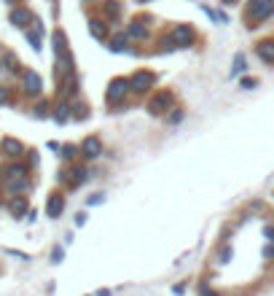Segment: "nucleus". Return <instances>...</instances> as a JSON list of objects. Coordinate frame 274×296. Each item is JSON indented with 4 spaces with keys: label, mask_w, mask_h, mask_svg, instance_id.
<instances>
[{
    "label": "nucleus",
    "mask_w": 274,
    "mask_h": 296,
    "mask_svg": "<svg viewBox=\"0 0 274 296\" xmlns=\"http://www.w3.org/2000/svg\"><path fill=\"white\" fill-rule=\"evenodd\" d=\"M27 41L33 43V49H41V27H38V33H27Z\"/></svg>",
    "instance_id": "nucleus-18"
},
{
    "label": "nucleus",
    "mask_w": 274,
    "mask_h": 296,
    "mask_svg": "<svg viewBox=\"0 0 274 296\" xmlns=\"http://www.w3.org/2000/svg\"><path fill=\"white\" fill-rule=\"evenodd\" d=\"M247 65H245V57L242 54H237V62H234V70H231V76H239V73H245Z\"/></svg>",
    "instance_id": "nucleus-17"
},
{
    "label": "nucleus",
    "mask_w": 274,
    "mask_h": 296,
    "mask_svg": "<svg viewBox=\"0 0 274 296\" xmlns=\"http://www.w3.org/2000/svg\"><path fill=\"white\" fill-rule=\"evenodd\" d=\"M103 17L111 19V22H116L121 17V3L119 0H108V3H103Z\"/></svg>",
    "instance_id": "nucleus-9"
},
{
    "label": "nucleus",
    "mask_w": 274,
    "mask_h": 296,
    "mask_svg": "<svg viewBox=\"0 0 274 296\" xmlns=\"http://www.w3.org/2000/svg\"><path fill=\"white\" fill-rule=\"evenodd\" d=\"M172 100H175V97H172L169 92H159V95H156V97L151 100V103H148V111H151L153 116L167 113V108L172 105Z\"/></svg>",
    "instance_id": "nucleus-2"
},
{
    "label": "nucleus",
    "mask_w": 274,
    "mask_h": 296,
    "mask_svg": "<svg viewBox=\"0 0 274 296\" xmlns=\"http://www.w3.org/2000/svg\"><path fill=\"white\" fill-rule=\"evenodd\" d=\"M81 154L86 159H97L100 154H103V143H100V137H95V135H89L81 143Z\"/></svg>",
    "instance_id": "nucleus-5"
},
{
    "label": "nucleus",
    "mask_w": 274,
    "mask_h": 296,
    "mask_svg": "<svg viewBox=\"0 0 274 296\" xmlns=\"http://www.w3.org/2000/svg\"><path fill=\"white\" fill-rule=\"evenodd\" d=\"M3 148L9 151V157H19V154L25 151V148H22V143H19V140H14V137H6V140H3Z\"/></svg>",
    "instance_id": "nucleus-13"
},
{
    "label": "nucleus",
    "mask_w": 274,
    "mask_h": 296,
    "mask_svg": "<svg viewBox=\"0 0 274 296\" xmlns=\"http://www.w3.org/2000/svg\"><path fill=\"white\" fill-rule=\"evenodd\" d=\"M127 92H132L127 79H113L111 87H108V100H111V103H119V100L127 97Z\"/></svg>",
    "instance_id": "nucleus-3"
},
{
    "label": "nucleus",
    "mask_w": 274,
    "mask_h": 296,
    "mask_svg": "<svg viewBox=\"0 0 274 296\" xmlns=\"http://www.w3.org/2000/svg\"><path fill=\"white\" fill-rule=\"evenodd\" d=\"M255 84H258L255 79H242V81H239V87H242V89H253Z\"/></svg>",
    "instance_id": "nucleus-22"
},
{
    "label": "nucleus",
    "mask_w": 274,
    "mask_h": 296,
    "mask_svg": "<svg viewBox=\"0 0 274 296\" xmlns=\"http://www.w3.org/2000/svg\"><path fill=\"white\" fill-rule=\"evenodd\" d=\"M6 100H9V95H6V89H0V105H3Z\"/></svg>",
    "instance_id": "nucleus-24"
},
{
    "label": "nucleus",
    "mask_w": 274,
    "mask_h": 296,
    "mask_svg": "<svg viewBox=\"0 0 274 296\" xmlns=\"http://www.w3.org/2000/svg\"><path fill=\"white\" fill-rule=\"evenodd\" d=\"M140 3H145V0H140Z\"/></svg>",
    "instance_id": "nucleus-26"
},
{
    "label": "nucleus",
    "mask_w": 274,
    "mask_h": 296,
    "mask_svg": "<svg viewBox=\"0 0 274 296\" xmlns=\"http://www.w3.org/2000/svg\"><path fill=\"white\" fill-rule=\"evenodd\" d=\"M25 89L30 95H41V76H38L35 70H27L25 73Z\"/></svg>",
    "instance_id": "nucleus-8"
},
{
    "label": "nucleus",
    "mask_w": 274,
    "mask_h": 296,
    "mask_svg": "<svg viewBox=\"0 0 274 296\" xmlns=\"http://www.w3.org/2000/svg\"><path fill=\"white\" fill-rule=\"evenodd\" d=\"M274 14V0H250L247 11H245V22L247 27H258V22L269 19Z\"/></svg>",
    "instance_id": "nucleus-1"
},
{
    "label": "nucleus",
    "mask_w": 274,
    "mask_h": 296,
    "mask_svg": "<svg viewBox=\"0 0 274 296\" xmlns=\"http://www.w3.org/2000/svg\"><path fill=\"white\" fill-rule=\"evenodd\" d=\"M9 210H11L14 215L25 213V210H27V199H25V197H17V199H11V202H9Z\"/></svg>",
    "instance_id": "nucleus-14"
},
{
    "label": "nucleus",
    "mask_w": 274,
    "mask_h": 296,
    "mask_svg": "<svg viewBox=\"0 0 274 296\" xmlns=\"http://www.w3.org/2000/svg\"><path fill=\"white\" fill-rule=\"evenodd\" d=\"M129 35H135V38H145V27H143V22H132V25H129Z\"/></svg>",
    "instance_id": "nucleus-16"
},
{
    "label": "nucleus",
    "mask_w": 274,
    "mask_h": 296,
    "mask_svg": "<svg viewBox=\"0 0 274 296\" xmlns=\"http://www.w3.org/2000/svg\"><path fill=\"white\" fill-rule=\"evenodd\" d=\"M73 116H75V119H86V116H89V113H86V108H83V105H78Z\"/></svg>",
    "instance_id": "nucleus-23"
},
{
    "label": "nucleus",
    "mask_w": 274,
    "mask_h": 296,
    "mask_svg": "<svg viewBox=\"0 0 274 296\" xmlns=\"http://www.w3.org/2000/svg\"><path fill=\"white\" fill-rule=\"evenodd\" d=\"M255 51H258V57H261L266 65H274V41H261L255 46Z\"/></svg>",
    "instance_id": "nucleus-7"
},
{
    "label": "nucleus",
    "mask_w": 274,
    "mask_h": 296,
    "mask_svg": "<svg viewBox=\"0 0 274 296\" xmlns=\"http://www.w3.org/2000/svg\"><path fill=\"white\" fill-rule=\"evenodd\" d=\"M221 3H223V6H231V3H237V0H221Z\"/></svg>",
    "instance_id": "nucleus-25"
},
{
    "label": "nucleus",
    "mask_w": 274,
    "mask_h": 296,
    "mask_svg": "<svg viewBox=\"0 0 274 296\" xmlns=\"http://www.w3.org/2000/svg\"><path fill=\"white\" fill-rule=\"evenodd\" d=\"M169 38H172V43H175V46H189L191 38H194V30L189 25H177L175 30H172Z\"/></svg>",
    "instance_id": "nucleus-6"
},
{
    "label": "nucleus",
    "mask_w": 274,
    "mask_h": 296,
    "mask_svg": "<svg viewBox=\"0 0 274 296\" xmlns=\"http://www.w3.org/2000/svg\"><path fill=\"white\" fill-rule=\"evenodd\" d=\"M11 22L19 27H27V22H33V14L27 9H17V11H11Z\"/></svg>",
    "instance_id": "nucleus-11"
},
{
    "label": "nucleus",
    "mask_w": 274,
    "mask_h": 296,
    "mask_svg": "<svg viewBox=\"0 0 274 296\" xmlns=\"http://www.w3.org/2000/svg\"><path fill=\"white\" fill-rule=\"evenodd\" d=\"M89 30H92V35H95L97 41H105V38H108V27H105L100 19H92V22H89Z\"/></svg>",
    "instance_id": "nucleus-12"
},
{
    "label": "nucleus",
    "mask_w": 274,
    "mask_h": 296,
    "mask_svg": "<svg viewBox=\"0 0 274 296\" xmlns=\"http://www.w3.org/2000/svg\"><path fill=\"white\" fill-rule=\"evenodd\" d=\"M111 49H113V51H129V41H127V35H116L113 41H111Z\"/></svg>",
    "instance_id": "nucleus-15"
},
{
    "label": "nucleus",
    "mask_w": 274,
    "mask_h": 296,
    "mask_svg": "<svg viewBox=\"0 0 274 296\" xmlns=\"http://www.w3.org/2000/svg\"><path fill=\"white\" fill-rule=\"evenodd\" d=\"M46 210H49L51 218H57L62 210H65V199H62V194H51L49 197V205H46Z\"/></svg>",
    "instance_id": "nucleus-10"
},
{
    "label": "nucleus",
    "mask_w": 274,
    "mask_h": 296,
    "mask_svg": "<svg viewBox=\"0 0 274 296\" xmlns=\"http://www.w3.org/2000/svg\"><path fill=\"white\" fill-rule=\"evenodd\" d=\"M62 157H65V159H73V157H75V145H65V148H62Z\"/></svg>",
    "instance_id": "nucleus-21"
},
{
    "label": "nucleus",
    "mask_w": 274,
    "mask_h": 296,
    "mask_svg": "<svg viewBox=\"0 0 274 296\" xmlns=\"http://www.w3.org/2000/svg\"><path fill=\"white\" fill-rule=\"evenodd\" d=\"M180 119H183V108H175V111L169 113V119H167V121H169V124H177Z\"/></svg>",
    "instance_id": "nucleus-20"
},
{
    "label": "nucleus",
    "mask_w": 274,
    "mask_h": 296,
    "mask_svg": "<svg viewBox=\"0 0 274 296\" xmlns=\"http://www.w3.org/2000/svg\"><path fill=\"white\" fill-rule=\"evenodd\" d=\"M67 111H70L67 105H59V108H57V113H54V119H57V121H67V116H70Z\"/></svg>",
    "instance_id": "nucleus-19"
},
{
    "label": "nucleus",
    "mask_w": 274,
    "mask_h": 296,
    "mask_svg": "<svg viewBox=\"0 0 274 296\" xmlns=\"http://www.w3.org/2000/svg\"><path fill=\"white\" fill-rule=\"evenodd\" d=\"M151 84H153V73H145V70H140V73H135L129 79V89L132 92H145V89H151Z\"/></svg>",
    "instance_id": "nucleus-4"
}]
</instances>
